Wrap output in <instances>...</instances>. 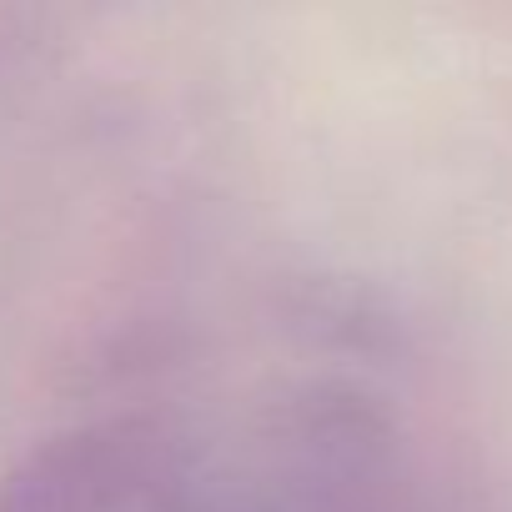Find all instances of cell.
<instances>
[{"label":"cell","instance_id":"obj_1","mask_svg":"<svg viewBox=\"0 0 512 512\" xmlns=\"http://www.w3.org/2000/svg\"><path fill=\"white\" fill-rule=\"evenodd\" d=\"M156 437L131 422L61 432L0 477V512H121L151 477Z\"/></svg>","mask_w":512,"mask_h":512}]
</instances>
